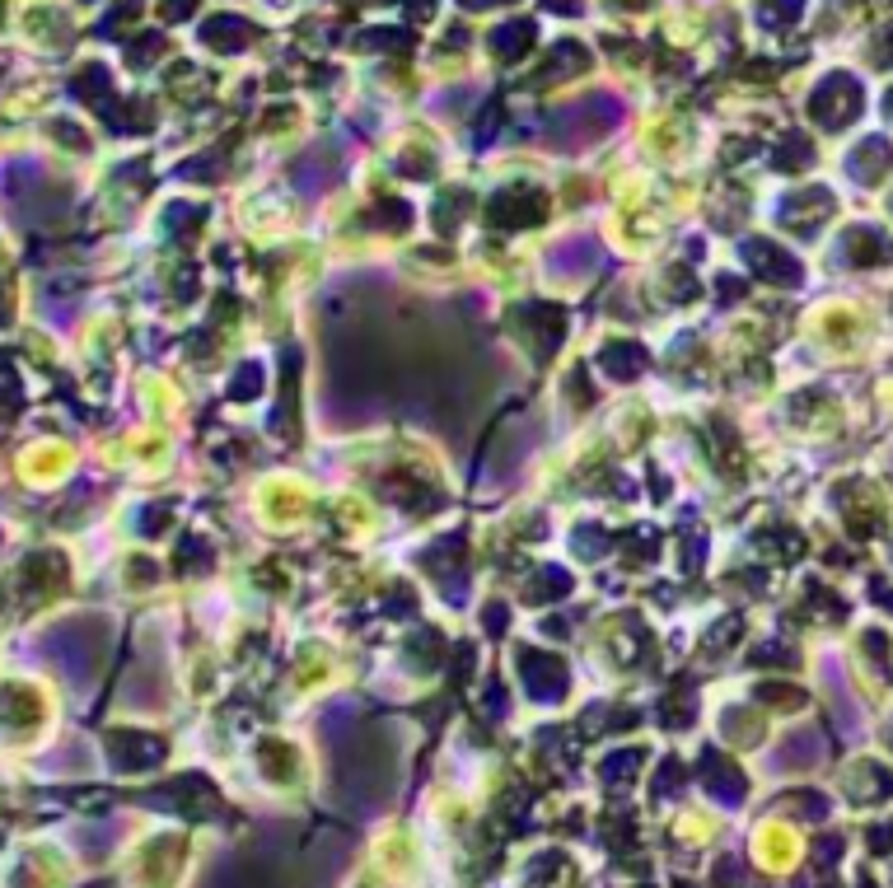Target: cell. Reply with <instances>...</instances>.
Masks as SVG:
<instances>
[{"instance_id":"1","label":"cell","mask_w":893,"mask_h":888,"mask_svg":"<svg viewBox=\"0 0 893 888\" xmlns=\"http://www.w3.org/2000/svg\"><path fill=\"white\" fill-rule=\"evenodd\" d=\"M753 253H758V272H767L772 281H800V272H795V262H781L777 248H767V244H753Z\"/></svg>"}]
</instances>
